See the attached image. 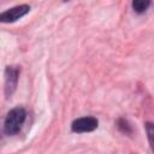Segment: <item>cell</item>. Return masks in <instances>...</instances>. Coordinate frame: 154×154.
<instances>
[{"instance_id":"6da1fadb","label":"cell","mask_w":154,"mask_h":154,"mask_svg":"<svg viewBox=\"0 0 154 154\" xmlns=\"http://www.w3.org/2000/svg\"><path fill=\"white\" fill-rule=\"evenodd\" d=\"M25 117H26V112L24 108H22V107L12 108L7 113L5 122H4L5 134L6 135H16L20 130V128L25 120Z\"/></svg>"},{"instance_id":"7a4b0ae2","label":"cell","mask_w":154,"mask_h":154,"mask_svg":"<svg viewBox=\"0 0 154 154\" xmlns=\"http://www.w3.org/2000/svg\"><path fill=\"white\" fill-rule=\"evenodd\" d=\"M19 67L18 66H6L5 69V95L6 97H10L16 88H17V83H18V78H19Z\"/></svg>"},{"instance_id":"3957f363","label":"cell","mask_w":154,"mask_h":154,"mask_svg":"<svg viewBox=\"0 0 154 154\" xmlns=\"http://www.w3.org/2000/svg\"><path fill=\"white\" fill-rule=\"evenodd\" d=\"M30 6L29 5H18L12 8L6 10L5 12L0 13V23H13L29 13Z\"/></svg>"},{"instance_id":"277c9868","label":"cell","mask_w":154,"mask_h":154,"mask_svg":"<svg viewBox=\"0 0 154 154\" xmlns=\"http://www.w3.org/2000/svg\"><path fill=\"white\" fill-rule=\"evenodd\" d=\"M99 125V122L94 117H82L72 122L71 124V130L77 134L82 132H90L94 131Z\"/></svg>"},{"instance_id":"5b68a950","label":"cell","mask_w":154,"mask_h":154,"mask_svg":"<svg viewBox=\"0 0 154 154\" xmlns=\"http://www.w3.org/2000/svg\"><path fill=\"white\" fill-rule=\"evenodd\" d=\"M131 5H132V8L136 13H143L149 7L150 1H148V0H144V1L143 0H135V1H132Z\"/></svg>"},{"instance_id":"8992f818","label":"cell","mask_w":154,"mask_h":154,"mask_svg":"<svg viewBox=\"0 0 154 154\" xmlns=\"http://www.w3.org/2000/svg\"><path fill=\"white\" fill-rule=\"evenodd\" d=\"M117 126H118V129H119L123 134H125V135H131V134H132V126H131L130 123H129L126 119H124V118L118 119Z\"/></svg>"},{"instance_id":"52a82bcc","label":"cell","mask_w":154,"mask_h":154,"mask_svg":"<svg viewBox=\"0 0 154 154\" xmlns=\"http://www.w3.org/2000/svg\"><path fill=\"white\" fill-rule=\"evenodd\" d=\"M146 129H147V135H148L149 143H150V146H152V143H153V134H154L153 124H152V123H147V124H146Z\"/></svg>"}]
</instances>
